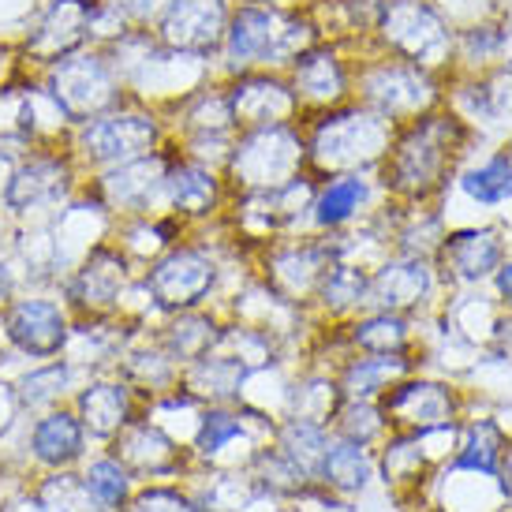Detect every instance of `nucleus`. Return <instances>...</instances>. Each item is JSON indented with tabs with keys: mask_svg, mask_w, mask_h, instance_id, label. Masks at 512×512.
<instances>
[{
	"mask_svg": "<svg viewBox=\"0 0 512 512\" xmlns=\"http://www.w3.org/2000/svg\"><path fill=\"white\" fill-rule=\"evenodd\" d=\"M45 90L57 101L68 124H86L101 113L120 109V75L109 57V49H79L72 57L57 60L53 68H45Z\"/></svg>",
	"mask_w": 512,
	"mask_h": 512,
	"instance_id": "nucleus-1",
	"label": "nucleus"
},
{
	"mask_svg": "<svg viewBox=\"0 0 512 512\" xmlns=\"http://www.w3.org/2000/svg\"><path fill=\"white\" fill-rule=\"evenodd\" d=\"M225 53L232 68L281 64L307 53V27L273 8H240L225 30Z\"/></svg>",
	"mask_w": 512,
	"mask_h": 512,
	"instance_id": "nucleus-2",
	"label": "nucleus"
},
{
	"mask_svg": "<svg viewBox=\"0 0 512 512\" xmlns=\"http://www.w3.org/2000/svg\"><path fill=\"white\" fill-rule=\"evenodd\" d=\"M101 0H49L34 27L23 38V57L30 64L53 68L57 60L72 57L94 42V19Z\"/></svg>",
	"mask_w": 512,
	"mask_h": 512,
	"instance_id": "nucleus-3",
	"label": "nucleus"
},
{
	"mask_svg": "<svg viewBox=\"0 0 512 512\" xmlns=\"http://www.w3.org/2000/svg\"><path fill=\"white\" fill-rule=\"evenodd\" d=\"M161 139V124L150 113H135V109H113L101 113L94 120L79 124L75 146L83 150V157L90 165H120L131 157L150 154Z\"/></svg>",
	"mask_w": 512,
	"mask_h": 512,
	"instance_id": "nucleus-4",
	"label": "nucleus"
},
{
	"mask_svg": "<svg viewBox=\"0 0 512 512\" xmlns=\"http://www.w3.org/2000/svg\"><path fill=\"white\" fill-rule=\"evenodd\" d=\"M225 30V0H169L157 23V42L184 57H210L225 42Z\"/></svg>",
	"mask_w": 512,
	"mask_h": 512,
	"instance_id": "nucleus-5",
	"label": "nucleus"
},
{
	"mask_svg": "<svg viewBox=\"0 0 512 512\" xmlns=\"http://www.w3.org/2000/svg\"><path fill=\"white\" fill-rule=\"evenodd\" d=\"M303 161V146L285 124H262L240 143L236 157H232V169L247 187H281L292 180V172Z\"/></svg>",
	"mask_w": 512,
	"mask_h": 512,
	"instance_id": "nucleus-6",
	"label": "nucleus"
},
{
	"mask_svg": "<svg viewBox=\"0 0 512 512\" xmlns=\"http://www.w3.org/2000/svg\"><path fill=\"white\" fill-rule=\"evenodd\" d=\"M214 277V262L202 251L176 247L165 258H157L154 270L146 273V292L161 311H187L214 288Z\"/></svg>",
	"mask_w": 512,
	"mask_h": 512,
	"instance_id": "nucleus-7",
	"label": "nucleus"
},
{
	"mask_svg": "<svg viewBox=\"0 0 512 512\" xmlns=\"http://www.w3.org/2000/svg\"><path fill=\"white\" fill-rule=\"evenodd\" d=\"M72 187V161L60 154H30L23 165H15L8 184L0 191L4 206L12 214H30V210H42L53 206L68 195Z\"/></svg>",
	"mask_w": 512,
	"mask_h": 512,
	"instance_id": "nucleus-8",
	"label": "nucleus"
},
{
	"mask_svg": "<svg viewBox=\"0 0 512 512\" xmlns=\"http://www.w3.org/2000/svg\"><path fill=\"white\" fill-rule=\"evenodd\" d=\"M385 146V124L382 116H367V113H341L329 116L322 131H318V161L326 169H352V165H363L370 157H378Z\"/></svg>",
	"mask_w": 512,
	"mask_h": 512,
	"instance_id": "nucleus-9",
	"label": "nucleus"
},
{
	"mask_svg": "<svg viewBox=\"0 0 512 512\" xmlns=\"http://www.w3.org/2000/svg\"><path fill=\"white\" fill-rule=\"evenodd\" d=\"M4 333L23 356L34 359L57 356L60 348L68 344L64 311L49 299H15L8 314H4Z\"/></svg>",
	"mask_w": 512,
	"mask_h": 512,
	"instance_id": "nucleus-10",
	"label": "nucleus"
},
{
	"mask_svg": "<svg viewBox=\"0 0 512 512\" xmlns=\"http://www.w3.org/2000/svg\"><path fill=\"white\" fill-rule=\"evenodd\" d=\"M453 124L445 120H427L423 128H415L404 143H400L397 157H393V187L400 191H427L434 184V176L441 172L445 157H449V135Z\"/></svg>",
	"mask_w": 512,
	"mask_h": 512,
	"instance_id": "nucleus-11",
	"label": "nucleus"
},
{
	"mask_svg": "<svg viewBox=\"0 0 512 512\" xmlns=\"http://www.w3.org/2000/svg\"><path fill=\"white\" fill-rule=\"evenodd\" d=\"M124 281H128V262H124V255L116 247L98 243V247H90L86 262L75 270L72 299L90 314H105L120 303Z\"/></svg>",
	"mask_w": 512,
	"mask_h": 512,
	"instance_id": "nucleus-12",
	"label": "nucleus"
},
{
	"mask_svg": "<svg viewBox=\"0 0 512 512\" xmlns=\"http://www.w3.org/2000/svg\"><path fill=\"white\" fill-rule=\"evenodd\" d=\"M165 172H169V161L161 154L131 157L101 176V195L120 210H146L157 199V191H165Z\"/></svg>",
	"mask_w": 512,
	"mask_h": 512,
	"instance_id": "nucleus-13",
	"label": "nucleus"
},
{
	"mask_svg": "<svg viewBox=\"0 0 512 512\" xmlns=\"http://www.w3.org/2000/svg\"><path fill=\"white\" fill-rule=\"evenodd\" d=\"M382 30H385V38L412 60H430L434 53H441V45H445L441 23L434 19L430 8L419 4V0H393L382 12Z\"/></svg>",
	"mask_w": 512,
	"mask_h": 512,
	"instance_id": "nucleus-14",
	"label": "nucleus"
},
{
	"mask_svg": "<svg viewBox=\"0 0 512 512\" xmlns=\"http://www.w3.org/2000/svg\"><path fill=\"white\" fill-rule=\"evenodd\" d=\"M449 412H453V400H449V393L441 385L412 382L393 389V393H385V415L393 423H400V427L419 430V434L449 423Z\"/></svg>",
	"mask_w": 512,
	"mask_h": 512,
	"instance_id": "nucleus-15",
	"label": "nucleus"
},
{
	"mask_svg": "<svg viewBox=\"0 0 512 512\" xmlns=\"http://www.w3.org/2000/svg\"><path fill=\"white\" fill-rule=\"evenodd\" d=\"M228 109H232V120L240 124H285V116L296 109V94L285 90L273 79H247L243 86L232 90L228 98Z\"/></svg>",
	"mask_w": 512,
	"mask_h": 512,
	"instance_id": "nucleus-16",
	"label": "nucleus"
},
{
	"mask_svg": "<svg viewBox=\"0 0 512 512\" xmlns=\"http://www.w3.org/2000/svg\"><path fill=\"white\" fill-rule=\"evenodd\" d=\"M79 415L83 427L98 438H113L128 427L131 419V393L120 382H94L79 393Z\"/></svg>",
	"mask_w": 512,
	"mask_h": 512,
	"instance_id": "nucleus-17",
	"label": "nucleus"
},
{
	"mask_svg": "<svg viewBox=\"0 0 512 512\" xmlns=\"http://www.w3.org/2000/svg\"><path fill=\"white\" fill-rule=\"evenodd\" d=\"M165 195L180 214H210L217 202V176L199 161H180L165 172Z\"/></svg>",
	"mask_w": 512,
	"mask_h": 512,
	"instance_id": "nucleus-18",
	"label": "nucleus"
},
{
	"mask_svg": "<svg viewBox=\"0 0 512 512\" xmlns=\"http://www.w3.org/2000/svg\"><path fill=\"white\" fill-rule=\"evenodd\" d=\"M79 453H83V423L75 415L53 412L34 427V456L42 464L60 468V464H72Z\"/></svg>",
	"mask_w": 512,
	"mask_h": 512,
	"instance_id": "nucleus-19",
	"label": "nucleus"
},
{
	"mask_svg": "<svg viewBox=\"0 0 512 512\" xmlns=\"http://www.w3.org/2000/svg\"><path fill=\"white\" fill-rule=\"evenodd\" d=\"M367 98L382 109V116L408 113L423 101V79L408 68H378L367 79Z\"/></svg>",
	"mask_w": 512,
	"mask_h": 512,
	"instance_id": "nucleus-20",
	"label": "nucleus"
},
{
	"mask_svg": "<svg viewBox=\"0 0 512 512\" xmlns=\"http://www.w3.org/2000/svg\"><path fill=\"white\" fill-rule=\"evenodd\" d=\"M344 94V68L333 53H299L296 57V98L337 101Z\"/></svg>",
	"mask_w": 512,
	"mask_h": 512,
	"instance_id": "nucleus-21",
	"label": "nucleus"
},
{
	"mask_svg": "<svg viewBox=\"0 0 512 512\" xmlns=\"http://www.w3.org/2000/svg\"><path fill=\"white\" fill-rule=\"evenodd\" d=\"M427 292V270L423 262H393L374 277V299L389 307H408L415 299H423Z\"/></svg>",
	"mask_w": 512,
	"mask_h": 512,
	"instance_id": "nucleus-22",
	"label": "nucleus"
},
{
	"mask_svg": "<svg viewBox=\"0 0 512 512\" xmlns=\"http://www.w3.org/2000/svg\"><path fill=\"white\" fill-rule=\"evenodd\" d=\"M116 449L124 453V460H128L131 468L139 471H169L176 464L172 441L154 427H131Z\"/></svg>",
	"mask_w": 512,
	"mask_h": 512,
	"instance_id": "nucleus-23",
	"label": "nucleus"
},
{
	"mask_svg": "<svg viewBox=\"0 0 512 512\" xmlns=\"http://www.w3.org/2000/svg\"><path fill=\"white\" fill-rule=\"evenodd\" d=\"M501 258V243L494 240V232H460L449 243V262L464 277H483L498 266Z\"/></svg>",
	"mask_w": 512,
	"mask_h": 512,
	"instance_id": "nucleus-24",
	"label": "nucleus"
},
{
	"mask_svg": "<svg viewBox=\"0 0 512 512\" xmlns=\"http://www.w3.org/2000/svg\"><path fill=\"white\" fill-rule=\"evenodd\" d=\"M322 475L337 490H363L370 479V464L363 445L359 441H344V445L326 449V456H322Z\"/></svg>",
	"mask_w": 512,
	"mask_h": 512,
	"instance_id": "nucleus-25",
	"label": "nucleus"
},
{
	"mask_svg": "<svg viewBox=\"0 0 512 512\" xmlns=\"http://www.w3.org/2000/svg\"><path fill=\"white\" fill-rule=\"evenodd\" d=\"M281 449H285V456L299 471H311L326 456V434H322V427L314 419H296L281 434Z\"/></svg>",
	"mask_w": 512,
	"mask_h": 512,
	"instance_id": "nucleus-26",
	"label": "nucleus"
},
{
	"mask_svg": "<svg viewBox=\"0 0 512 512\" xmlns=\"http://www.w3.org/2000/svg\"><path fill=\"white\" fill-rule=\"evenodd\" d=\"M83 490L98 501L101 512H113L128 498V471H124L120 460H98V464H90V471H86Z\"/></svg>",
	"mask_w": 512,
	"mask_h": 512,
	"instance_id": "nucleus-27",
	"label": "nucleus"
},
{
	"mask_svg": "<svg viewBox=\"0 0 512 512\" xmlns=\"http://www.w3.org/2000/svg\"><path fill=\"white\" fill-rule=\"evenodd\" d=\"M217 341L214 322L202 318V314H187L176 326L165 333V348H169L172 359H202L210 352V344Z\"/></svg>",
	"mask_w": 512,
	"mask_h": 512,
	"instance_id": "nucleus-28",
	"label": "nucleus"
},
{
	"mask_svg": "<svg viewBox=\"0 0 512 512\" xmlns=\"http://www.w3.org/2000/svg\"><path fill=\"white\" fill-rule=\"evenodd\" d=\"M367 195V187L359 176H341L326 187V195L318 199V225H341L359 210V202Z\"/></svg>",
	"mask_w": 512,
	"mask_h": 512,
	"instance_id": "nucleus-29",
	"label": "nucleus"
},
{
	"mask_svg": "<svg viewBox=\"0 0 512 512\" xmlns=\"http://www.w3.org/2000/svg\"><path fill=\"white\" fill-rule=\"evenodd\" d=\"M243 382V363L232 356H202L195 374H191V385L202 389V393H217V397H228V393H236Z\"/></svg>",
	"mask_w": 512,
	"mask_h": 512,
	"instance_id": "nucleus-30",
	"label": "nucleus"
},
{
	"mask_svg": "<svg viewBox=\"0 0 512 512\" xmlns=\"http://www.w3.org/2000/svg\"><path fill=\"white\" fill-rule=\"evenodd\" d=\"M72 378L68 363H49L42 370H30L27 378L19 382V404L23 408H38V404H49L64 393V385Z\"/></svg>",
	"mask_w": 512,
	"mask_h": 512,
	"instance_id": "nucleus-31",
	"label": "nucleus"
},
{
	"mask_svg": "<svg viewBox=\"0 0 512 512\" xmlns=\"http://www.w3.org/2000/svg\"><path fill=\"white\" fill-rule=\"evenodd\" d=\"M404 322H400L397 314H374L367 322H359L356 326V344L359 348H367L374 356H389V352H397L400 344H404Z\"/></svg>",
	"mask_w": 512,
	"mask_h": 512,
	"instance_id": "nucleus-32",
	"label": "nucleus"
},
{
	"mask_svg": "<svg viewBox=\"0 0 512 512\" xmlns=\"http://www.w3.org/2000/svg\"><path fill=\"white\" fill-rule=\"evenodd\" d=\"M464 191L479 202L509 199L512 195V165L505 161V157H498V161H490L486 169L468 172V176H464Z\"/></svg>",
	"mask_w": 512,
	"mask_h": 512,
	"instance_id": "nucleus-33",
	"label": "nucleus"
},
{
	"mask_svg": "<svg viewBox=\"0 0 512 512\" xmlns=\"http://www.w3.org/2000/svg\"><path fill=\"white\" fill-rule=\"evenodd\" d=\"M498 460H501V434L494 423H479V427H471L468 434V449L460 453V468H479V471H498Z\"/></svg>",
	"mask_w": 512,
	"mask_h": 512,
	"instance_id": "nucleus-34",
	"label": "nucleus"
},
{
	"mask_svg": "<svg viewBox=\"0 0 512 512\" xmlns=\"http://www.w3.org/2000/svg\"><path fill=\"white\" fill-rule=\"evenodd\" d=\"M400 370H404V363H400V359H393V363H389V359H363V363H359V367H352L348 370V393H352V397H370V393H378V389H385V382H389V378H393V374H400Z\"/></svg>",
	"mask_w": 512,
	"mask_h": 512,
	"instance_id": "nucleus-35",
	"label": "nucleus"
},
{
	"mask_svg": "<svg viewBox=\"0 0 512 512\" xmlns=\"http://www.w3.org/2000/svg\"><path fill=\"white\" fill-rule=\"evenodd\" d=\"M363 288H367V277L359 270H348V266H337V270L326 273V285H322V296L326 303L333 307H348V303H356L363 296Z\"/></svg>",
	"mask_w": 512,
	"mask_h": 512,
	"instance_id": "nucleus-36",
	"label": "nucleus"
},
{
	"mask_svg": "<svg viewBox=\"0 0 512 512\" xmlns=\"http://www.w3.org/2000/svg\"><path fill=\"white\" fill-rule=\"evenodd\" d=\"M240 438V419L228 412H210L202 419V434H199V449L202 453H217L225 441Z\"/></svg>",
	"mask_w": 512,
	"mask_h": 512,
	"instance_id": "nucleus-37",
	"label": "nucleus"
},
{
	"mask_svg": "<svg viewBox=\"0 0 512 512\" xmlns=\"http://www.w3.org/2000/svg\"><path fill=\"white\" fill-rule=\"evenodd\" d=\"M341 430L348 441H370L378 430H382V419H378V412L370 408V404H348L341 412Z\"/></svg>",
	"mask_w": 512,
	"mask_h": 512,
	"instance_id": "nucleus-38",
	"label": "nucleus"
},
{
	"mask_svg": "<svg viewBox=\"0 0 512 512\" xmlns=\"http://www.w3.org/2000/svg\"><path fill=\"white\" fill-rule=\"evenodd\" d=\"M169 0H101V8H109L116 19H124L128 27L135 23H150L157 12H165Z\"/></svg>",
	"mask_w": 512,
	"mask_h": 512,
	"instance_id": "nucleus-39",
	"label": "nucleus"
},
{
	"mask_svg": "<svg viewBox=\"0 0 512 512\" xmlns=\"http://www.w3.org/2000/svg\"><path fill=\"white\" fill-rule=\"evenodd\" d=\"M128 512H195V509H191V501H184L180 494H172V490H146Z\"/></svg>",
	"mask_w": 512,
	"mask_h": 512,
	"instance_id": "nucleus-40",
	"label": "nucleus"
},
{
	"mask_svg": "<svg viewBox=\"0 0 512 512\" xmlns=\"http://www.w3.org/2000/svg\"><path fill=\"white\" fill-rule=\"evenodd\" d=\"M498 288H501V296H505V299H509V303H512V266H505V270H501Z\"/></svg>",
	"mask_w": 512,
	"mask_h": 512,
	"instance_id": "nucleus-41",
	"label": "nucleus"
},
{
	"mask_svg": "<svg viewBox=\"0 0 512 512\" xmlns=\"http://www.w3.org/2000/svg\"><path fill=\"white\" fill-rule=\"evenodd\" d=\"M8 292H12V273H8V266L0 262V299L8 296Z\"/></svg>",
	"mask_w": 512,
	"mask_h": 512,
	"instance_id": "nucleus-42",
	"label": "nucleus"
},
{
	"mask_svg": "<svg viewBox=\"0 0 512 512\" xmlns=\"http://www.w3.org/2000/svg\"><path fill=\"white\" fill-rule=\"evenodd\" d=\"M505 494H512V453H509V468H505Z\"/></svg>",
	"mask_w": 512,
	"mask_h": 512,
	"instance_id": "nucleus-43",
	"label": "nucleus"
}]
</instances>
